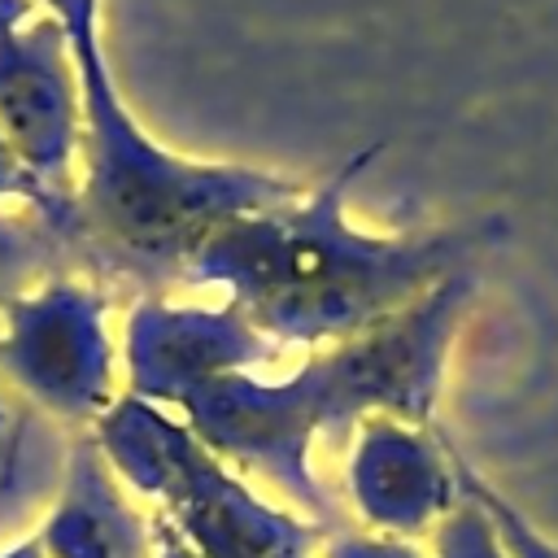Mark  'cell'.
<instances>
[{
	"mask_svg": "<svg viewBox=\"0 0 558 558\" xmlns=\"http://www.w3.org/2000/svg\"><path fill=\"white\" fill-rule=\"evenodd\" d=\"M353 488L366 519L405 536L423 532L436 514L458 506L453 480L436 449L401 427H371L353 466Z\"/></svg>",
	"mask_w": 558,
	"mask_h": 558,
	"instance_id": "6da1fadb",
	"label": "cell"
},
{
	"mask_svg": "<svg viewBox=\"0 0 558 558\" xmlns=\"http://www.w3.org/2000/svg\"><path fill=\"white\" fill-rule=\"evenodd\" d=\"M458 484H462L466 497H475V501L484 506V514L493 519V527H497V536H501V545H506L510 558H558V549H554L497 488H488V484H484L480 475H471V466H462V462H458Z\"/></svg>",
	"mask_w": 558,
	"mask_h": 558,
	"instance_id": "7a4b0ae2",
	"label": "cell"
},
{
	"mask_svg": "<svg viewBox=\"0 0 558 558\" xmlns=\"http://www.w3.org/2000/svg\"><path fill=\"white\" fill-rule=\"evenodd\" d=\"M436 549L440 558H510L493 519L484 514V506L475 497L462 493V501L440 519V532H436Z\"/></svg>",
	"mask_w": 558,
	"mask_h": 558,
	"instance_id": "3957f363",
	"label": "cell"
},
{
	"mask_svg": "<svg viewBox=\"0 0 558 558\" xmlns=\"http://www.w3.org/2000/svg\"><path fill=\"white\" fill-rule=\"evenodd\" d=\"M327 558H418L414 545L405 541H366V536H344L331 545Z\"/></svg>",
	"mask_w": 558,
	"mask_h": 558,
	"instance_id": "277c9868",
	"label": "cell"
}]
</instances>
